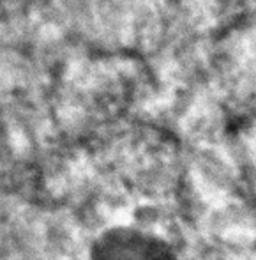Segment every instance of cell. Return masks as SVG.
Segmentation results:
<instances>
[{"label": "cell", "mask_w": 256, "mask_h": 260, "mask_svg": "<svg viewBox=\"0 0 256 260\" xmlns=\"http://www.w3.org/2000/svg\"><path fill=\"white\" fill-rule=\"evenodd\" d=\"M90 260H177L159 236L136 226H112L94 239Z\"/></svg>", "instance_id": "obj_1"}]
</instances>
